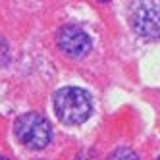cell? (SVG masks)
I'll use <instances>...</instances> for the list:
<instances>
[{"label":"cell","instance_id":"6da1fadb","mask_svg":"<svg viewBox=\"0 0 160 160\" xmlns=\"http://www.w3.org/2000/svg\"><path fill=\"white\" fill-rule=\"evenodd\" d=\"M54 114L66 125H81L89 120L93 112L91 95L81 87H62L52 98Z\"/></svg>","mask_w":160,"mask_h":160},{"label":"cell","instance_id":"7a4b0ae2","mask_svg":"<svg viewBox=\"0 0 160 160\" xmlns=\"http://www.w3.org/2000/svg\"><path fill=\"white\" fill-rule=\"evenodd\" d=\"M18 141L29 151H42L52 141V125L39 112H27L14 123Z\"/></svg>","mask_w":160,"mask_h":160},{"label":"cell","instance_id":"3957f363","mask_svg":"<svg viewBox=\"0 0 160 160\" xmlns=\"http://www.w3.org/2000/svg\"><path fill=\"white\" fill-rule=\"evenodd\" d=\"M128 19L141 39L160 41V0H133Z\"/></svg>","mask_w":160,"mask_h":160},{"label":"cell","instance_id":"277c9868","mask_svg":"<svg viewBox=\"0 0 160 160\" xmlns=\"http://www.w3.org/2000/svg\"><path fill=\"white\" fill-rule=\"evenodd\" d=\"M56 42H58V48L70 56V58H85V56L91 52V37L87 33L77 27V25H64L60 27L58 35H56Z\"/></svg>","mask_w":160,"mask_h":160},{"label":"cell","instance_id":"5b68a950","mask_svg":"<svg viewBox=\"0 0 160 160\" xmlns=\"http://www.w3.org/2000/svg\"><path fill=\"white\" fill-rule=\"evenodd\" d=\"M108 160H139V154L129 147H118L116 151L108 156Z\"/></svg>","mask_w":160,"mask_h":160},{"label":"cell","instance_id":"8992f818","mask_svg":"<svg viewBox=\"0 0 160 160\" xmlns=\"http://www.w3.org/2000/svg\"><path fill=\"white\" fill-rule=\"evenodd\" d=\"M98 2H110V0H98Z\"/></svg>","mask_w":160,"mask_h":160},{"label":"cell","instance_id":"52a82bcc","mask_svg":"<svg viewBox=\"0 0 160 160\" xmlns=\"http://www.w3.org/2000/svg\"><path fill=\"white\" fill-rule=\"evenodd\" d=\"M0 160H8V158H4V156H0Z\"/></svg>","mask_w":160,"mask_h":160},{"label":"cell","instance_id":"ba28073f","mask_svg":"<svg viewBox=\"0 0 160 160\" xmlns=\"http://www.w3.org/2000/svg\"><path fill=\"white\" fill-rule=\"evenodd\" d=\"M156 160H160V156H158V158H156Z\"/></svg>","mask_w":160,"mask_h":160}]
</instances>
